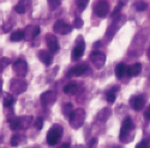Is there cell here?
Masks as SVG:
<instances>
[{
	"label": "cell",
	"mask_w": 150,
	"mask_h": 148,
	"mask_svg": "<svg viewBox=\"0 0 150 148\" xmlns=\"http://www.w3.org/2000/svg\"><path fill=\"white\" fill-rule=\"evenodd\" d=\"M77 91H78V84L74 82V81L69 82L64 87V92L66 94H74V93H77Z\"/></svg>",
	"instance_id": "cell-23"
},
{
	"label": "cell",
	"mask_w": 150,
	"mask_h": 148,
	"mask_svg": "<svg viewBox=\"0 0 150 148\" xmlns=\"http://www.w3.org/2000/svg\"><path fill=\"white\" fill-rule=\"evenodd\" d=\"M88 3H89V0H76V5L79 7L81 11H83V10L86 7Z\"/></svg>",
	"instance_id": "cell-32"
},
{
	"label": "cell",
	"mask_w": 150,
	"mask_h": 148,
	"mask_svg": "<svg viewBox=\"0 0 150 148\" xmlns=\"http://www.w3.org/2000/svg\"><path fill=\"white\" fill-rule=\"evenodd\" d=\"M84 121H85V110L82 108L73 110L72 114L69 117L70 127L73 129H79L84 124Z\"/></svg>",
	"instance_id": "cell-3"
},
{
	"label": "cell",
	"mask_w": 150,
	"mask_h": 148,
	"mask_svg": "<svg viewBox=\"0 0 150 148\" xmlns=\"http://www.w3.org/2000/svg\"><path fill=\"white\" fill-rule=\"evenodd\" d=\"M144 104L145 99L142 94H134L130 98V106L136 111H141L144 108Z\"/></svg>",
	"instance_id": "cell-14"
},
{
	"label": "cell",
	"mask_w": 150,
	"mask_h": 148,
	"mask_svg": "<svg viewBox=\"0 0 150 148\" xmlns=\"http://www.w3.org/2000/svg\"><path fill=\"white\" fill-rule=\"evenodd\" d=\"M28 89V84L25 80H23L22 78H16L12 79L10 84V91L13 94H21L24 93Z\"/></svg>",
	"instance_id": "cell-6"
},
{
	"label": "cell",
	"mask_w": 150,
	"mask_h": 148,
	"mask_svg": "<svg viewBox=\"0 0 150 148\" xmlns=\"http://www.w3.org/2000/svg\"><path fill=\"white\" fill-rule=\"evenodd\" d=\"M11 146L12 147H19L24 143H27V138L24 135H21V134H16L13 136L11 138V141H10Z\"/></svg>",
	"instance_id": "cell-19"
},
{
	"label": "cell",
	"mask_w": 150,
	"mask_h": 148,
	"mask_svg": "<svg viewBox=\"0 0 150 148\" xmlns=\"http://www.w3.org/2000/svg\"><path fill=\"white\" fill-rule=\"evenodd\" d=\"M84 50H85V43H84V41H83L82 37H79V38L77 40L76 47H74L73 50H72V56H71L72 60H74V61L79 60V59L83 56Z\"/></svg>",
	"instance_id": "cell-13"
},
{
	"label": "cell",
	"mask_w": 150,
	"mask_h": 148,
	"mask_svg": "<svg viewBox=\"0 0 150 148\" xmlns=\"http://www.w3.org/2000/svg\"><path fill=\"white\" fill-rule=\"evenodd\" d=\"M72 111H73V104L72 103H66V104L62 105V115L64 116L70 117Z\"/></svg>",
	"instance_id": "cell-28"
},
{
	"label": "cell",
	"mask_w": 150,
	"mask_h": 148,
	"mask_svg": "<svg viewBox=\"0 0 150 148\" xmlns=\"http://www.w3.org/2000/svg\"><path fill=\"white\" fill-rule=\"evenodd\" d=\"M46 43H47L49 52H51L52 54H54L59 50V41L57 38V36H54L53 34H47L46 35Z\"/></svg>",
	"instance_id": "cell-15"
},
{
	"label": "cell",
	"mask_w": 150,
	"mask_h": 148,
	"mask_svg": "<svg viewBox=\"0 0 150 148\" xmlns=\"http://www.w3.org/2000/svg\"><path fill=\"white\" fill-rule=\"evenodd\" d=\"M94 12L97 17L106 18L108 12H109V4L106 1V0H98L94 6Z\"/></svg>",
	"instance_id": "cell-9"
},
{
	"label": "cell",
	"mask_w": 150,
	"mask_h": 148,
	"mask_svg": "<svg viewBox=\"0 0 150 148\" xmlns=\"http://www.w3.org/2000/svg\"><path fill=\"white\" fill-rule=\"evenodd\" d=\"M96 145H97V140H96V139H93V140H90V142H89L88 147H89V148H95V147H96Z\"/></svg>",
	"instance_id": "cell-37"
},
{
	"label": "cell",
	"mask_w": 150,
	"mask_h": 148,
	"mask_svg": "<svg viewBox=\"0 0 150 148\" xmlns=\"http://www.w3.org/2000/svg\"><path fill=\"white\" fill-rule=\"evenodd\" d=\"M12 25H13V22H11V23H5L4 24V32H8L12 28Z\"/></svg>",
	"instance_id": "cell-35"
},
{
	"label": "cell",
	"mask_w": 150,
	"mask_h": 148,
	"mask_svg": "<svg viewBox=\"0 0 150 148\" xmlns=\"http://www.w3.org/2000/svg\"><path fill=\"white\" fill-rule=\"evenodd\" d=\"M119 90V87L118 86H115V87H113L110 91H108L107 92V102L108 103H114V101H115V93H117V91Z\"/></svg>",
	"instance_id": "cell-27"
},
{
	"label": "cell",
	"mask_w": 150,
	"mask_h": 148,
	"mask_svg": "<svg viewBox=\"0 0 150 148\" xmlns=\"http://www.w3.org/2000/svg\"><path fill=\"white\" fill-rule=\"evenodd\" d=\"M59 148H70V143L69 142H66V143H62Z\"/></svg>",
	"instance_id": "cell-38"
},
{
	"label": "cell",
	"mask_w": 150,
	"mask_h": 148,
	"mask_svg": "<svg viewBox=\"0 0 150 148\" xmlns=\"http://www.w3.org/2000/svg\"><path fill=\"white\" fill-rule=\"evenodd\" d=\"M37 56H39L40 61L42 64H45L46 66L52 65V61H53V55L51 52H47V50H40L37 53Z\"/></svg>",
	"instance_id": "cell-17"
},
{
	"label": "cell",
	"mask_w": 150,
	"mask_h": 148,
	"mask_svg": "<svg viewBox=\"0 0 150 148\" xmlns=\"http://www.w3.org/2000/svg\"><path fill=\"white\" fill-rule=\"evenodd\" d=\"M34 124V118L29 115H24L13 118L10 122V128L12 130H25Z\"/></svg>",
	"instance_id": "cell-2"
},
{
	"label": "cell",
	"mask_w": 150,
	"mask_h": 148,
	"mask_svg": "<svg viewBox=\"0 0 150 148\" xmlns=\"http://www.w3.org/2000/svg\"><path fill=\"white\" fill-rule=\"evenodd\" d=\"M72 29H73V27L65 23L64 20H57L53 27V31L59 35H67L72 31Z\"/></svg>",
	"instance_id": "cell-11"
},
{
	"label": "cell",
	"mask_w": 150,
	"mask_h": 148,
	"mask_svg": "<svg viewBox=\"0 0 150 148\" xmlns=\"http://www.w3.org/2000/svg\"><path fill=\"white\" fill-rule=\"evenodd\" d=\"M8 65H11V60H10L8 57H5V56L0 57V73L4 72L5 68H6Z\"/></svg>",
	"instance_id": "cell-29"
},
{
	"label": "cell",
	"mask_w": 150,
	"mask_h": 148,
	"mask_svg": "<svg viewBox=\"0 0 150 148\" xmlns=\"http://www.w3.org/2000/svg\"><path fill=\"white\" fill-rule=\"evenodd\" d=\"M62 127L60 124H53L47 133V143L49 146H55L62 136Z\"/></svg>",
	"instance_id": "cell-5"
},
{
	"label": "cell",
	"mask_w": 150,
	"mask_h": 148,
	"mask_svg": "<svg viewBox=\"0 0 150 148\" xmlns=\"http://www.w3.org/2000/svg\"><path fill=\"white\" fill-rule=\"evenodd\" d=\"M73 28H76V29H81L83 27V19L81 17H76L73 20Z\"/></svg>",
	"instance_id": "cell-31"
},
{
	"label": "cell",
	"mask_w": 150,
	"mask_h": 148,
	"mask_svg": "<svg viewBox=\"0 0 150 148\" xmlns=\"http://www.w3.org/2000/svg\"><path fill=\"white\" fill-rule=\"evenodd\" d=\"M110 115H112V110H110L109 108H103V109L97 114L96 121H97V122H106V121L110 117Z\"/></svg>",
	"instance_id": "cell-20"
},
{
	"label": "cell",
	"mask_w": 150,
	"mask_h": 148,
	"mask_svg": "<svg viewBox=\"0 0 150 148\" xmlns=\"http://www.w3.org/2000/svg\"><path fill=\"white\" fill-rule=\"evenodd\" d=\"M142 71V65L139 62L133 64L130 67H127V75L129 77H137L138 74H141Z\"/></svg>",
	"instance_id": "cell-21"
},
{
	"label": "cell",
	"mask_w": 150,
	"mask_h": 148,
	"mask_svg": "<svg viewBox=\"0 0 150 148\" xmlns=\"http://www.w3.org/2000/svg\"><path fill=\"white\" fill-rule=\"evenodd\" d=\"M133 7L136 8V11H145L148 7V4L144 1V0H136L133 3Z\"/></svg>",
	"instance_id": "cell-26"
},
{
	"label": "cell",
	"mask_w": 150,
	"mask_h": 148,
	"mask_svg": "<svg viewBox=\"0 0 150 148\" xmlns=\"http://www.w3.org/2000/svg\"><path fill=\"white\" fill-rule=\"evenodd\" d=\"M47 3L52 10H55L61 5V0H47Z\"/></svg>",
	"instance_id": "cell-30"
},
{
	"label": "cell",
	"mask_w": 150,
	"mask_h": 148,
	"mask_svg": "<svg viewBox=\"0 0 150 148\" xmlns=\"http://www.w3.org/2000/svg\"><path fill=\"white\" fill-rule=\"evenodd\" d=\"M31 6V0H19L18 4L13 7V10L17 12V13H25L28 11V8Z\"/></svg>",
	"instance_id": "cell-18"
},
{
	"label": "cell",
	"mask_w": 150,
	"mask_h": 148,
	"mask_svg": "<svg viewBox=\"0 0 150 148\" xmlns=\"http://www.w3.org/2000/svg\"><path fill=\"white\" fill-rule=\"evenodd\" d=\"M146 56H148V59L150 60V48L148 49V52H146Z\"/></svg>",
	"instance_id": "cell-40"
},
{
	"label": "cell",
	"mask_w": 150,
	"mask_h": 148,
	"mask_svg": "<svg viewBox=\"0 0 150 148\" xmlns=\"http://www.w3.org/2000/svg\"><path fill=\"white\" fill-rule=\"evenodd\" d=\"M34 127L37 129V130H41L42 127H43V118L42 117H39L35 122H34Z\"/></svg>",
	"instance_id": "cell-33"
},
{
	"label": "cell",
	"mask_w": 150,
	"mask_h": 148,
	"mask_svg": "<svg viewBox=\"0 0 150 148\" xmlns=\"http://www.w3.org/2000/svg\"><path fill=\"white\" fill-rule=\"evenodd\" d=\"M13 103H15V97L11 93H5V96H4V106L10 108V106L13 105Z\"/></svg>",
	"instance_id": "cell-25"
},
{
	"label": "cell",
	"mask_w": 150,
	"mask_h": 148,
	"mask_svg": "<svg viewBox=\"0 0 150 148\" xmlns=\"http://www.w3.org/2000/svg\"><path fill=\"white\" fill-rule=\"evenodd\" d=\"M12 67H13V72L16 73V75L18 78H24L27 75V73H28V64H27L25 60L18 59L16 62L12 65Z\"/></svg>",
	"instance_id": "cell-8"
},
{
	"label": "cell",
	"mask_w": 150,
	"mask_h": 148,
	"mask_svg": "<svg viewBox=\"0 0 150 148\" xmlns=\"http://www.w3.org/2000/svg\"><path fill=\"white\" fill-rule=\"evenodd\" d=\"M144 118L146 119V121H150V105L146 108V110H145V112H144Z\"/></svg>",
	"instance_id": "cell-36"
},
{
	"label": "cell",
	"mask_w": 150,
	"mask_h": 148,
	"mask_svg": "<svg viewBox=\"0 0 150 148\" xmlns=\"http://www.w3.org/2000/svg\"><path fill=\"white\" fill-rule=\"evenodd\" d=\"M89 67L86 64H78L76 65L74 67H72L69 72H67V78H72V77H81L83 75V74H85L86 72H88Z\"/></svg>",
	"instance_id": "cell-12"
},
{
	"label": "cell",
	"mask_w": 150,
	"mask_h": 148,
	"mask_svg": "<svg viewBox=\"0 0 150 148\" xmlns=\"http://www.w3.org/2000/svg\"><path fill=\"white\" fill-rule=\"evenodd\" d=\"M23 32H24V40L30 42L40 34V28L37 25H28L23 30Z\"/></svg>",
	"instance_id": "cell-16"
},
{
	"label": "cell",
	"mask_w": 150,
	"mask_h": 148,
	"mask_svg": "<svg viewBox=\"0 0 150 148\" xmlns=\"http://www.w3.org/2000/svg\"><path fill=\"white\" fill-rule=\"evenodd\" d=\"M40 101H41V104L45 108H49V106H52L55 103L57 93L54 91H46L40 96Z\"/></svg>",
	"instance_id": "cell-10"
},
{
	"label": "cell",
	"mask_w": 150,
	"mask_h": 148,
	"mask_svg": "<svg viewBox=\"0 0 150 148\" xmlns=\"http://www.w3.org/2000/svg\"><path fill=\"white\" fill-rule=\"evenodd\" d=\"M148 146H149V143H148V141H141L139 143H137V146H136V148H148Z\"/></svg>",
	"instance_id": "cell-34"
},
{
	"label": "cell",
	"mask_w": 150,
	"mask_h": 148,
	"mask_svg": "<svg viewBox=\"0 0 150 148\" xmlns=\"http://www.w3.org/2000/svg\"><path fill=\"white\" fill-rule=\"evenodd\" d=\"M1 93H3V79L0 77V96H1Z\"/></svg>",
	"instance_id": "cell-39"
},
{
	"label": "cell",
	"mask_w": 150,
	"mask_h": 148,
	"mask_svg": "<svg viewBox=\"0 0 150 148\" xmlns=\"http://www.w3.org/2000/svg\"><path fill=\"white\" fill-rule=\"evenodd\" d=\"M90 61L96 69H102L106 64V55L101 52L95 50L90 54Z\"/></svg>",
	"instance_id": "cell-7"
},
{
	"label": "cell",
	"mask_w": 150,
	"mask_h": 148,
	"mask_svg": "<svg viewBox=\"0 0 150 148\" xmlns=\"http://www.w3.org/2000/svg\"><path fill=\"white\" fill-rule=\"evenodd\" d=\"M134 136V123L131 117H125L121 124L119 139L122 143H129Z\"/></svg>",
	"instance_id": "cell-1"
},
{
	"label": "cell",
	"mask_w": 150,
	"mask_h": 148,
	"mask_svg": "<svg viewBox=\"0 0 150 148\" xmlns=\"http://www.w3.org/2000/svg\"><path fill=\"white\" fill-rule=\"evenodd\" d=\"M127 74V67L125 64H119L115 67V77L118 79H122Z\"/></svg>",
	"instance_id": "cell-22"
},
{
	"label": "cell",
	"mask_w": 150,
	"mask_h": 148,
	"mask_svg": "<svg viewBox=\"0 0 150 148\" xmlns=\"http://www.w3.org/2000/svg\"><path fill=\"white\" fill-rule=\"evenodd\" d=\"M125 22H126V17H125L124 15H118L113 18V22H112V24L108 27L107 31H106V38L107 41H110L112 38L114 37V35L117 34V31L121 28L122 24H125Z\"/></svg>",
	"instance_id": "cell-4"
},
{
	"label": "cell",
	"mask_w": 150,
	"mask_h": 148,
	"mask_svg": "<svg viewBox=\"0 0 150 148\" xmlns=\"http://www.w3.org/2000/svg\"><path fill=\"white\" fill-rule=\"evenodd\" d=\"M23 38H24V32H23V30H17V31H15V32H12L11 36H10V40H11L12 42H19V41H22Z\"/></svg>",
	"instance_id": "cell-24"
}]
</instances>
